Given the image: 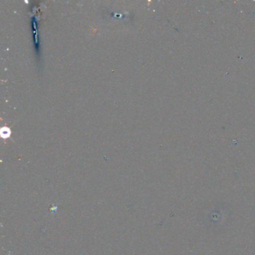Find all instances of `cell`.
Returning a JSON list of instances; mask_svg holds the SVG:
<instances>
[{
  "instance_id": "1",
  "label": "cell",
  "mask_w": 255,
  "mask_h": 255,
  "mask_svg": "<svg viewBox=\"0 0 255 255\" xmlns=\"http://www.w3.org/2000/svg\"><path fill=\"white\" fill-rule=\"evenodd\" d=\"M1 135L4 138H7L11 135V130L7 127H4L1 129Z\"/></svg>"
}]
</instances>
